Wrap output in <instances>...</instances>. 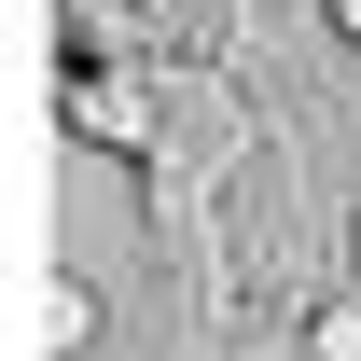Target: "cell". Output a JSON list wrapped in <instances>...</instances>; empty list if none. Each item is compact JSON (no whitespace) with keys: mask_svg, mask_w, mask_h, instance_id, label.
Instances as JSON below:
<instances>
[{"mask_svg":"<svg viewBox=\"0 0 361 361\" xmlns=\"http://www.w3.org/2000/svg\"><path fill=\"white\" fill-rule=\"evenodd\" d=\"M56 111H70L84 139H126V153H153V97H126V84H111V56H70Z\"/></svg>","mask_w":361,"mask_h":361,"instance_id":"obj_1","label":"cell"},{"mask_svg":"<svg viewBox=\"0 0 361 361\" xmlns=\"http://www.w3.org/2000/svg\"><path fill=\"white\" fill-rule=\"evenodd\" d=\"M306 361H361V292H319L306 306Z\"/></svg>","mask_w":361,"mask_h":361,"instance_id":"obj_2","label":"cell"},{"mask_svg":"<svg viewBox=\"0 0 361 361\" xmlns=\"http://www.w3.org/2000/svg\"><path fill=\"white\" fill-rule=\"evenodd\" d=\"M319 14H334V42H348V56H361V0H319Z\"/></svg>","mask_w":361,"mask_h":361,"instance_id":"obj_3","label":"cell"},{"mask_svg":"<svg viewBox=\"0 0 361 361\" xmlns=\"http://www.w3.org/2000/svg\"><path fill=\"white\" fill-rule=\"evenodd\" d=\"M292 361H306V348H292Z\"/></svg>","mask_w":361,"mask_h":361,"instance_id":"obj_4","label":"cell"}]
</instances>
